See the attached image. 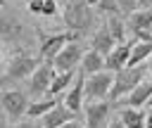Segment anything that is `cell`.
I'll list each match as a JSON object with an SVG mask.
<instances>
[{"label": "cell", "instance_id": "277c9868", "mask_svg": "<svg viewBox=\"0 0 152 128\" xmlns=\"http://www.w3.org/2000/svg\"><path fill=\"white\" fill-rule=\"evenodd\" d=\"M62 21L66 31L86 33L93 24V12L86 0H64L62 2Z\"/></svg>", "mask_w": 152, "mask_h": 128}, {"label": "cell", "instance_id": "603a6c76", "mask_svg": "<svg viewBox=\"0 0 152 128\" xmlns=\"http://www.w3.org/2000/svg\"><path fill=\"white\" fill-rule=\"evenodd\" d=\"M97 9L104 12V14H121L116 0H100V2H97ZM121 17H124V14H121Z\"/></svg>", "mask_w": 152, "mask_h": 128}, {"label": "cell", "instance_id": "3957f363", "mask_svg": "<svg viewBox=\"0 0 152 128\" xmlns=\"http://www.w3.org/2000/svg\"><path fill=\"white\" fill-rule=\"evenodd\" d=\"M150 73H147V64H138V66H124L119 71H114V85L109 90V102L114 104L116 100L126 97L140 81H145Z\"/></svg>", "mask_w": 152, "mask_h": 128}, {"label": "cell", "instance_id": "9c48e42d", "mask_svg": "<svg viewBox=\"0 0 152 128\" xmlns=\"http://www.w3.org/2000/svg\"><path fill=\"white\" fill-rule=\"evenodd\" d=\"M86 128H104L109 123V114H112V102H104V100H95V102H88L86 107Z\"/></svg>", "mask_w": 152, "mask_h": 128}, {"label": "cell", "instance_id": "e575fe53", "mask_svg": "<svg viewBox=\"0 0 152 128\" xmlns=\"http://www.w3.org/2000/svg\"><path fill=\"white\" fill-rule=\"evenodd\" d=\"M5 59V50H2V45H0V62Z\"/></svg>", "mask_w": 152, "mask_h": 128}, {"label": "cell", "instance_id": "2e32d148", "mask_svg": "<svg viewBox=\"0 0 152 128\" xmlns=\"http://www.w3.org/2000/svg\"><path fill=\"white\" fill-rule=\"evenodd\" d=\"M116 111H119L116 116L124 121L126 128H145L147 111H142V107H119Z\"/></svg>", "mask_w": 152, "mask_h": 128}, {"label": "cell", "instance_id": "5bb4252c", "mask_svg": "<svg viewBox=\"0 0 152 128\" xmlns=\"http://www.w3.org/2000/svg\"><path fill=\"white\" fill-rule=\"evenodd\" d=\"M131 38L126 40V43H119L107 57H104V69L107 71H119V69H124V66H128V57H131Z\"/></svg>", "mask_w": 152, "mask_h": 128}, {"label": "cell", "instance_id": "30bf717a", "mask_svg": "<svg viewBox=\"0 0 152 128\" xmlns=\"http://www.w3.org/2000/svg\"><path fill=\"white\" fill-rule=\"evenodd\" d=\"M150 97H152V78H145V81H140L126 97L116 100L112 107H114V109H119V107H145Z\"/></svg>", "mask_w": 152, "mask_h": 128}, {"label": "cell", "instance_id": "d4e9b609", "mask_svg": "<svg viewBox=\"0 0 152 128\" xmlns=\"http://www.w3.org/2000/svg\"><path fill=\"white\" fill-rule=\"evenodd\" d=\"M10 128H43L40 126V119L36 121V119H21V121H14Z\"/></svg>", "mask_w": 152, "mask_h": 128}, {"label": "cell", "instance_id": "7c38bea8", "mask_svg": "<svg viewBox=\"0 0 152 128\" xmlns=\"http://www.w3.org/2000/svg\"><path fill=\"white\" fill-rule=\"evenodd\" d=\"M83 88H86V73L78 69L76 71V81L71 83V88L62 95V100H64V104L74 111V114H78L81 109H83V102H86V95H83Z\"/></svg>", "mask_w": 152, "mask_h": 128}, {"label": "cell", "instance_id": "d6986e66", "mask_svg": "<svg viewBox=\"0 0 152 128\" xmlns=\"http://www.w3.org/2000/svg\"><path fill=\"white\" fill-rule=\"evenodd\" d=\"M107 28H109V33H112V38L116 40V45L119 43H126L128 38V26H126V19L121 17V14H107Z\"/></svg>", "mask_w": 152, "mask_h": 128}, {"label": "cell", "instance_id": "4316f807", "mask_svg": "<svg viewBox=\"0 0 152 128\" xmlns=\"http://www.w3.org/2000/svg\"><path fill=\"white\" fill-rule=\"evenodd\" d=\"M57 0H43V17H55L57 14Z\"/></svg>", "mask_w": 152, "mask_h": 128}, {"label": "cell", "instance_id": "9a60e30c", "mask_svg": "<svg viewBox=\"0 0 152 128\" xmlns=\"http://www.w3.org/2000/svg\"><path fill=\"white\" fill-rule=\"evenodd\" d=\"M90 47L95 50V52H100V55H109L114 47H116V40L112 38V33H109V28H107V24L104 26H100L93 36H90Z\"/></svg>", "mask_w": 152, "mask_h": 128}, {"label": "cell", "instance_id": "4fadbf2b", "mask_svg": "<svg viewBox=\"0 0 152 128\" xmlns=\"http://www.w3.org/2000/svg\"><path fill=\"white\" fill-rule=\"evenodd\" d=\"M78 114H74L66 104H64V100L59 97V102L48 111V114H43L40 116V126L43 128H59V126H64L66 121H74Z\"/></svg>", "mask_w": 152, "mask_h": 128}, {"label": "cell", "instance_id": "7402d4cb", "mask_svg": "<svg viewBox=\"0 0 152 128\" xmlns=\"http://www.w3.org/2000/svg\"><path fill=\"white\" fill-rule=\"evenodd\" d=\"M147 57H152V43H131L128 66H138V64H142Z\"/></svg>", "mask_w": 152, "mask_h": 128}, {"label": "cell", "instance_id": "484cf974", "mask_svg": "<svg viewBox=\"0 0 152 128\" xmlns=\"http://www.w3.org/2000/svg\"><path fill=\"white\" fill-rule=\"evenodd\" d=\"M26 9H28V14L43 17V0H26Z\"/></svg>", "mask_w": 152, "mask_h": 128}, {"label": "cell", "instance_id": "836d02e7", "mask_svg": "<svg viewBox=\"0 0 152 128\" xmlns=\"http://www.w3.org/2000/svg\"><path fill=\"white\" fill-rule=\"evenodd\" d=\"M147 73H150V78H152V62L147 64Z\"/></svg>", "mask_w": 152, "mask_h": 128}, {"label": "cell", "instance_id": "d6a6232c", "mask_svg": "<svg viewBox=\"0 0 152 128\" xmlns=\"http://www.w3.org/2000/svg\"><path fill=\"white\" fill-rule=\"evenodd\" d=\"M86 2H88L90 7H97V2H100V0H86Z\"/></svg>", "mask_w": 152, "mask_h": 128}, {"label": "cell", "instance_id": "f546056e", "mask_svg": "<svg viewBox=\"0 0 152 128\" xmlns=\"http://www.w3.org/2000/svg\"><path fill=\"white\" fill-rule=\"evenodd\" d=\"M138 9H152V0H138Z\"/></svg>", "mask_w": 152, "mask_h": 128}, {"label": "cell", "instance_id": "8fae6325", "mask_svg": "<svg viewBox=\"0 0 152 128\" xmlns=\"http://www.w3.org/2000/svg\"><path fill=\"white\" fill-rule=\"evenodd\" d=\"M24 36V21L14 14H0V40L7 45L19 43Z\"/></svg>", "mask_w": 152, "mask_h": 128}, {"label": "cell", "instance_id": "d590c367", "mask_svg": "<svg viewBox=\"0 0 152 128\" xmlns=\"http://www.w3.org/2000/svg\"><path fill=\"white\" fill-rule=\"evenodd\" d=\"M5 5H7V0H0V9H2V7H5Z\"/></svg>", "mask_w": 152, "mask_h": 128}, {"label": "cell", "instance_id": "cb8c5ba5", "mask_svg": "<svg viewBox=\"0 0 152 128\" xmlns=\"http://www.w3.org/2000/svg\"><path fill=\"white\" fill-rule=\"evenodd\" d=\"M119 2V9H121V14H131V12H135L138 9V0H116Z\"/></svg>", "mask_w": 152, "mask_h": 128}, {"label": "cell", "instance_id": "83f0119b", "mask_svg": "<svg viewBox=\"0 0 152 128\" xmlns=\"http://www.w3.org/2000/svg\"><path fill=\"white\" fill-rule=\"evenodd\" d=\"M104 128H126V126H124V121H121V119L116 116V119H112V121H109V123H107Z\"/></svg>", "mask_w": 152, "mask_h": 128}, {"label": "cell", "instance_id": "74e56055", "mask_svg": "<svg viewBox=\"0 0 152 128\" xmlns=\"http://www.w3.org/2000/svg\"><path fill=\"white\" fill-rule=\"evenodd\" d=\"M7 2H14V0H7Z\"/></svg>", "mask_w": 152, "mask_h": 128}, {"label": "cell", "instance_id": "44dd1931", "mask_svg": "<svg viewBox=\"0 0 152 128\" xmlns=\"http://www.w3.org/2000/svg\"><path fill=\"white\" fill-rule=\"evenodd\" d=\"M59 102V97H45V100H36V102H31L28 104V109H26V116L28 119H40L43 114H48L55 104Z\"/></svg>", "mask_w": 152, "mask_h": 128}, {"label": "cell", "instance_id": "ac0fdd59", "mask_svg": "<svg viewBox=\"0 0 152 128\" xmlns=\"http://www.w3.org/2000/svg\"><path fill=\"white\" fill-rule=\"evenodd\" d=\"M128 33L133 31H152V9H135L126 17Z\"/></svg>", "mask_w": 152, "mask_h": 128}, {"label": "cell", "instance_id": "4dcf8cb0", "mask_svg": "<svg viewBox=\"0 0 152 128\" xmlns=\"http://www.w3.org/2000/svg\"><path fill=\"white\" fill-rule=\"evenodd\" d=\"M145 128H152V107H147V116H145Z\"/></svg>", "mask_w": 152, "mask_h": 128}, {"label": "cell", "instance_id": "52a82bcc", "mask_svg": "<svg viewBox=\"0 0 152 128\" xmlns=\"http://www.w3.org/2000/svg\"><path fill=\"white\" fill-rule=\"evenodd\" d=\"M55 73H57V71H55L52 62H40V64H38V69L26 78V92H28V95H33V97L48 95V88H50V83H52Z\"/></svg>", "mask_w": 152, "mask_h": 128}, {"label": "cell", "instance_id": "e0dca14e", "mask_svg": "<svg viewBox=\"0 0 152 128\" xmlns=\"http://www.w3.org/2000/svg\"><path fill=\"white\" fill-rule=\"evenodd\" d=\"M78 69H81L86 76H93V73H97V71H104V55H100V52H95L93 47H88V50L83 52V59H81Z\"/></svg>", "mask_w": 152, "mask_h": 128}, {"label": "cell", "instance_id": "7a4b0ae2", "mask_svg": "<svg viewBox=\"0 0 152 128\" xmlns=\"http://www.w3.org/2000/svg\"><path fill=\"white\" fill-rule=\"evenodd\" d=\"M36 36H38V57H40V62H52L66 43H74V40L83 38V33H76V31L45 33L43 28H36Z\"/></svg>", "mask_w": 152, "mask_h": 128}, {"label": "cell", "instance_id": "f1b7e54d", "mask_svg": "<svg viewBox=\"0 0 152 128\" xmlns=\"http://www.w3.org/2000/svg\"><path fill=\"white\" fill-rule=\"evenodd\" d=\"M59 128H86V123H81V121H76V119H74V121H66V123H64V126H59Z\"/></svg>", "mask_w": 152, "mask_h": 128}, {"label": "cell", "instance_id": "5b68a950", "mask_svg": "<svg viewBox=\"0 0 152 128\" xmlns=\"http://www.w3.org/2000/svg\"><path fill=\"white\" fill-rule=\"evenodd\" d=\"M31 100H28V92L19 90V88H7L0 92V109L2 114L14 123V121H21L26 116V109H28Z\"/></svg>", "mask_w": 152, "mask_h": 128}, {"label": "cell", "instance_id": "ffe728a7", "mask_svg": "<svg viewBox=\"0 0 152 128\" xmlns=\"http://www.w3.org/2000/svg\"><path fill=\"white\" fill-rule=\"evenodd\" d=\"M76 71H78V69H76ZM76 71H57L55 78H52V83H50V88H48V97H57V95H62V92L74 83Z\"/></svg>", "mask_w": 152, "mask_h": 128}, {"label": "cell", "instance_id": "1f68e13d", "mask_svg": "<svg viewBox=\"0 0 152 128\" xmlns=\"http://www.w3.org/2000/svg\"><path fill=\"white\" fill-rule=\"evenodd\" d=\"M10 119L5 116V114H0V128H10V123H7Z\"/></svg>", "mask_w": 152, "mask_h": 128}, {"label": "cell", "instance_id": "6da1fadb", "mask_svg": "<svg viewBox=\"0 0 152 128\" xmlns=\"http://www.w3.org/2000/svg\"><path fill=\"white\" fill-rule=\"evenodd\" d=\"M38 64H40L38 55H31L24 47H17L14 55L5 64V71L0 76V85H12V83H19V81H26L38 69Z\"/></svg>", "mask_w": 152, "mask_h": 128}, {"label": "cell", "instance_id": "8992f818", "mask_svg": "<svg viewBox=\"0 0 152 128\" xmlns=\"http://www.w3.org/2000/svg\"><path fill=\"white\" fill-rule=\"evenodd\" d=\"M114 85V71H97L93 76H86V88H83V95L88 102H95V100H107L109 97V90Z\"/></svg>", "mask_w": 152, "mask_h": 128}, {"label": "cell", "instance_id": "8d00e7d4", "mask_svg": "<svg viewBox=\"0 0 152 128\" xmlns=\"http://www.w3.org/2000/svg\"><path fill=\"white\" fill-rule=\"evenodd\" d=\"M147 107H152V97H150V100H147Z\"/></svg>", "mask_w": 152, "mask_h": 128}, {"label": "cell", "instance_id": "ba28073f", "mask_svg": "<svg viewBox=\"0 0 152 128\" xmlns=\"http://www.w3.org/2000/svg\"><path fill=\"white\" fill-rule=\"evenodd\" d=\"M86 50H88V47H83L81 40L66 43V45L59 50V55L52 59L55 71H76L78 64H81V59H83V52H86Z\"/></svg>", "mask_w": 152, "mask_h": 128}]
</instances>
